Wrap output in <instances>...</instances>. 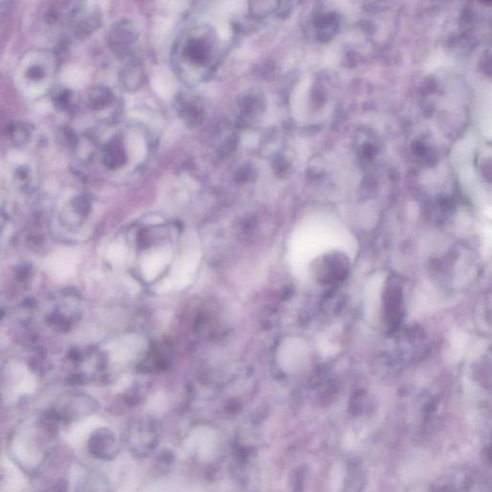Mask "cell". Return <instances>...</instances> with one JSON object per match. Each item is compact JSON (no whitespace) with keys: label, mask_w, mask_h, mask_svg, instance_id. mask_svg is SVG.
<instances>
[{"label":"cell","mask_w":492,"mask_h":492,"mask_svg":"<svg viewBox=\"0 0 492 492\" xmlns=\"http://www.w3.org/2000/svg\"><path fill=\"white\" fill-rule=\"evenodd\" d=\"M237 146V139L236 137H230L227 141H224L220 149H218V156L221 158H226L230 156L236 150Z\"/></svg>","instance_id":"30bf717a"},{"label":"cell","mask_w":492,"mask_h":492,"mask_svg":"<svg viewBox=\"0 0 492 492\" xmlns=\"http://www.w3.org/2000/svg\"><path fill=\"white\" fill-rule=\"evenodd\" d=\"M113 100V95L106 87H98L92 92V100L97 107H105Z\"/></svg>","instance_id":"ba28073f"},{"label":"cell","mask_w":492,"mask_h":492,"mask_svg":"<svg viewBox=\"0 0 492 492\" xmlns=\"http://www.w3.org/2000/svg\"><path fill=\"white\" fill-rule=\"evenodd\" d=\"M483 2H488V4H491V0H482Z\"/></svg>","instance_id":"8fae6325"},{"label":"cell","mask_w":492,"mask_h":492,"mask_svg":"<svg viewBox=\"0 0 492 492\" xmlns=\"http://www.w3.org/2000/svg\"><path fill=\"white\" fill-rule=\"evenodd\" d=\"M143 70L138 65H129L122 75L123 87L128 91L138 90L143 85Z\"/></svg>","instance_id":"5b68a950"},{"label":"cell","mask_w":492,"mask_h":492,"mask_svg":"<svg viewBox=\"0 0 492 492\" xmlns=\"http://www.w3.org/2000/svg\"><path fill=\"white\" fill-rule=\"evenodd\" d=\"M56 56L49 51H35L27 54L21 62V77L28 84L42 85L46 83L55 73Z\"/></svg>","instance_id":"6da1fadb"},{"label":"cell","mask_w":492,"mask_h":492,"mask_svg":"<svg viewBox=\"0 0 492 492\" xmlns=\"http://www.w3.org/2000/svg\"><path fill=\"white\" fill-rule=\"evenodd\" d=\"M215 33L205 27L196 30L188 38L184 48L185 56L191 63L198 65H206L212 61L215 52Z\"/></svg>","instance_id":"7a4b0ae2"},{"label":"cell","mask_w":492,"mask_h":492,"mask_svg":"<svg viewBox=\"0 0 492 492\" xmlns=\"http://www.w3.org/2000/svg\"><path fill=\"white\" fill-rule=\"evenodd\" d=\"M178 107L180 116L188 127H198L203 120V111L196 101L181 97L178 101Z\"/></svg>","instance_id":"277c9868"},{"label":"cell","mask_w":492,"mask_h":492,"mask_svg":"<svg viewBox=\"0 0 492 492\" xmlns=\"http://www.w3.org/2000/svg\"><path fill=\"white\" fill-rule=\"evenodd\" d=\"M260 107H261V101L252 92L245 95L240 100V108L247 117L254 116V114L260 110Z\"/></svg>","instance_id":"52a82bcc"},{"label":"cell","mask_w":492,"mask_h":492,"mask_svg":"<svg viewBox=\"0 0 492 492\" xmlns=\"http://www.w3.org/2000/svg\"><path fill=\"white\" fill-rule=\"evenodd\" d=\"M255 175L256 172L253 166L251 165H246L242 166V168L237 171L236 175H235V180H236V182L239 183V184H245V183L253 181L254 178H255Z\"/></svg>","instance_id":"9c48e42d"},{"label":"cell","mask_w":492,"mask_h":492,"mask_svg":"<svg viewBox=\"0 0 492 492\" xmlns=\"http://www.w3.org/2000/svg\"><path fill=\"white\" fill-rule=\"evenodd\" d=\"M137 41L135 27L129 21H119L109 33L108 43L112 50L119 58L129 56Z\"/></svg>","instance_id":"3957f363"},{"label":"cell","mask_w":492,"mask_h":492,"mask_svg":"<svg viewBox=\"0 0 492 492\" xmlns=\"http://www.w3.org/2000/svg\"><path fill=\"white\" fill-rule=\"evenodd\" d=\"M127 162V154L119 143H113L109 146L106 155V164L111 168L117 169L124 166Z\"/></svg>","instance_id":"8992f818"}]
</instances>
